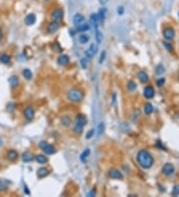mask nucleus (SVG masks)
I'll use <instances>...</instances> for the list:
<instances>
[{
    "label": "nucleus",
    "mask_w": 179,
    "mask_h": 197,
    "mask_svg": "<svg viewBox=\"0 0 179 197\" xmlns=\"http://www.w3.org/2000/svg\"><path fill=\"white\" fill-rule=\"evenodd\" d=\"M136 160L139 165L144 169L151 168L154 163V158L152 156V154L146 149H141V150L137 152Z\"/></svg>",
    "instance_id": "f257e3e1"
},
{
    "label": "nucleus",
    "mask_w": 179,
    "mask_h": 197,
    "mask_svg": "<svg viewBox=\"0 0 179 197\" xmlns=\"http://www.w3.org/2000/svg\"><path fill=\"white\" fill-rule=\"evenodd\" d=\"M88 122V119H87V116L85 115H78L76 116V119H75V124H74V127H73V130L75 133H82L83 130H84V127L85 125L87 124Z\"/></svg>",
    "instance_id": "f03ea898"
},
{
    "label": "nucleus",
    "mask_w": 179,
    "mask_h": 197,
    "mask_svg": "<svg viewBox=\"0 0 179 197\" xmlns=\"http://www.w3.org/2000/svg\"><path fill=\"white\" fill-rule=\"evenodd\" d=\"M68 98L73 103H79L84 98V93L80 89H71L68 92Z\"/></svg>",
    "instance_id": "7ed1b4c3"
},
{
    "label": "nucleus",
    "mask_w": 179,
    "mask_h": 197,
    "mask_svg": "<svg viewBox=\"0 0 179 197\" xmlns=\"http://www.w3.org/2000/svg\"><path fill=\"white\" fill-rule=\"evenodd\" d=\"M39 146H40V148L43 150L44 153H46L48 155L55 153V147H54L52 144H50V143L44 141V140L39 143Z\"/></svg>",
    "instance_id": "20e7f679"
},
{
    "label": "nucleus",
    "mask_w": 179,
    "mask_h": 197,
    "mask_svg": "<svg viewBox=\"0 0 179 197\" xmlns=\"http://www.w3.org/2000/svg\"><path fill=\"white\" fill-rule=\"evenodd\" d=\"M162 35H163V37L166 39V40L171 41L175 37V30L173 29L172 27H166V28L163 29Z\"/></svg>",
    "instance_id": "39448f33"
},
{
    "label": "nucleus",
    "mask_w": 179,
    "mask_h": 197,
    "mask_svg": "<svg viewBox=\"0 0 179 197\" xmlns=\"http://www.w3.org/2000/svg\"><path fill=\"white\" fill-rule=\"evenodd\" d=\"M175 167L172 163H165L162 166V173L166 176H171L174 174Z\"/></svg>",
    "instance_id": "423d86ee"
},
{
    "label": "nucleus",
    "mask_w": 179,
    "mask_h": 197,
    "mask_svg": "<svg viewBox=\"0 0 179 197\" xmlns=\"http://www.w3.org/2000/svg\"><path fill=\"white\" fill-rule=\"evenodd\" d=\"M98 52V45L97 44H91L90 47L86 50L85 55L88 59H92V57L95 55V53Z\"/></svg>",
    "instance_id": "0eeeda50"
},
{
    "label": "nucleus",
    "mask_w": 179,
    "mask_h": 197,
    "mask_svg": "<svg viewBox=\"0 0 179 197\" xmlns=\"http://www.w3.org/2000/svg\"><path fill=\"white\" fill-rule=\"evenodd\" d=\"M63 16H64V11L60 8H57L55 10H53L52 14H51V17H52L53 21H56V22H60L63 19Z\"/></svg>",
    "instance_id": "6e6552de"
},
{
    "label": "nucleus",
    "mask_w": 179,
    "mask_h": 197,
    "mask_svg": "<svg viewBox=\"0 0 179 197\" xmlns=\"http://www.w3.org/2000/svg\"><path fill=\"white\" fill-rule=\"evenodd\" d=\"M109 177L112 178V179H122L124 177V175H122V173L119 171L118 169L116 168H112L109 170Z\"/></svg>",
    "instance_id": "1a4fd4ad"
},
{
    "label": "nucleus",
    "mask_w": 179,
    "mask_h": 197,
    "mask_svg": "<svg viewBox=\"0 0 179 197\" xmlns=\"http://www.w3.org/2000/svg\"><path fill=\"white\" fill-rule=\"evenodd\" d=\"M23 113H24V116L26 118V119L32 121V119L34 118V116H35V110L32 107H27L24 109Z\"/></svg>",
    "instance_id": "9d476101"
},
{
    "label": "nucleus",
    "mask_w": 179,
    "mask_h": 197,
    "mask_svg": "<svg viewBox=\"0 0 179 197\" xmlns=\"http://www.w3.org/2000/svg\"><path fill=\"white\" fill-rule=\"evenodd\" d=\"M155 95V92H154V89L152 86H146L144 90H143V96L147 98V100H150L154 97Z\"/></svg>",
    "instance_id": "9b49d317"
},
{
    "label": "nucleus",
    "mask_w": 179,
    "mask_h": 197,
    "mask_svg": "<svg viewBox=\"0 0 179 197\" xmlns=\"http://www.w3.org/2000/svg\"><path fill=\"white\" fill-rule=\"evenodd\" d=\"M24 22H25L27 26H32L33 24H35V22H36V15L33 13L28 14L25 17V19H24Z\"/></svg>",
    "instance_id": "f8f14e48"
},
{
    "label": "nucleus",
    "mask_w": 179,
    "mask_h": 197,
    "mask_svg": "<svg viewBox=\"0 0 179 197\" xmlns=\"http://www.w3.org/2000/svg\"><path fill=\"white\" fill-rule=\"evenodd\" d=\"M137 79L139 80V82L141 83V84H146V83L148 82L149 77H148V75L146 74L144 71H140V72L137 73Z\"/></svg>",
    "instance_id": "ddd939ff"
},
{
    "label": "nucleus",
    "mask_w": 179,
    "mask_h": 197,
    "mask_svg": "<svg viewBox=\"0 0 179 197\" xmlns=\"http://www.w3.org/2000/svg\"><path fill=\"white\" fill-rule=\"evenodd\" d=\"M59 22H56V21H52L49 25H48V32L51 33V34H53V33H55L58 31L59 29Z\"/></svg>",
    "instance_id": "4468645a"
},
{
    "label": "nucleus",
    "mask_w": 179,
    "mask_h": 197,
    "mask_svg": "<svg viewBox=\"0 0 179 197\" xmlns=\"http://www.w3.org/2000/svg\"><path fill=\"white\" fill-rule=\"evenodd\" d=\"M90 19H91V22L94 25L95 29L98 30V24H100V20H98V13H92L91 16H90Z\"/></svg>",
    "instance_id": "2eb2a0df"
},
{
    "label": "nucleus",
    "mask_w": 179,
    "mask_h": 197,
    "mask_svg": "<svg viewBox=\"0 0 179 197\" xmlns=\"http://www.w3.org/2000/svg\"><path fill=\"white\" fill-rule=\"evenodd\" d=\"M69 62H70V59H69V57L67 55H61L58 58V64L60 66H62V67L67 66L69 64Z\"/></svg>",
    "instance_id": "dca6fc26"
},
{
    "label": "nucleus",
    "mask_w": 179,
    "mask_h": 197,
    "mask_svg": "<svg viewBox=\"0 0 179 197\" xmlns=\"http://www.w3.org/2000/svg\"><path fill=\"white\" fill-rule=\"evenodd\" d=\"M49 169L46 168V167H40L38 170H37V176L39 178H44L49 174Z\"/></svg>",
    "instance_id": "f3484780"
},
{
    "label": "nucleus",
    "mask_w": 179,
    "mask_h": 197,
    "mask_svg": "<svg viewBox=\"0 0 179 197\" xmlns=\"http://www.w3.org/2000/svg\"><path fill=\"white\" fill-rule=\"evenodd\" d=\"M34 158H35V156L30 151H25L22 154V160L24 161V162H30V161H32Z\"/></svg>",
    "instance_id": "a211bd4d"
},
{
    "label": "nucleus",
    "mask_w": 179,
    "mask_h": 197,
    "mask_svg": "<svg viewBox=\"0 0 179 197\" xmlns=\"http://www.w3.org/2000/svg\"><path fill=\"white\" fill-rule=\"evenodd\" d=\"M73 21H74V24H75V25L78 26V25H80V24H82V23L84 22V21H85V17H84L82 14L77 13V14L74 16V18H73Z\"/></svg>",
    "instance_id": "6ab92c4d"
},
{
    "label": "nucleus",
    "mask_w": 179,
    "mask_h": 197,
    "mask_svg": "<svg viewBox=\"0 0 179 197\" xmlns=\"http://www.w3.org/2000/svg\"><path fill=\"white\" fill-rule=\"evenodd\" d=\"M7 158L10 161H15L18 158V152L14 149H11L7 152Z\"/></svg>",
    "instance_id": "aec40b11"
},
{
    "label": "nucleus",
    "mask_w": 179,
    "mask_h": 197,
    "mask_svg": "<svg viewBox=\"0 0 179 197\" xmlns=\"http://www.w3.org/2000/svg\"><path fill=\"white\" fill-rule=\"evenodd\" d=\"M90 153H91V150H90L89 148L85 149V150H84L82 153H81V155H80L81 161H82V162H86L87 159H88L89 156H90Z\"/></svg>",
    "instance_id": "412c9836"
},
{
    "label": "nucleus",
    "mask_w": 179,
    "mask_h": 197,
    "mask_svg": "<svg viewBox=\"0 0 179 197\" xmlns=\"http://www.w3.org/2000/svg\"><path fill=\"white\" fill-rule=\"evenodd\" d=\"M76 30H77V32H79V33L86 32V31H88V30H90V25L87 23H82V24H80V25L77 26Z\"/></svg>",
    "instance_id": "4be33fe9"
},
{
    "label": "nucleus",
    "mask_w": 179,
    "mask_h": 197,
    "mask_svg": "<svg viewBox=\"0 0 179 197\" xmlns=\"http://www.w3.org/2000/svg\"><path fill=\"white\" fill-rule=\"evenodd\" d=\"M9 85H10L12 88H16V87L19 85V79L16 76H12L9 78Z\"/></svg>",
    "instance_id": "5701e85b"
},
{
    "label": "nucleus",
    "mask_w": 179,
    "mask_h": 197,
    "mask_svg": "<svg viewBox=\"0 0 179 197\" xmlns=\"http://www.w3.org/2000/svg\"><path fill=\"white\" fill-rule=\"evenodd\" d=\"M106 14H107V9L106 8H101L100 11L98 13V20H100V23H103L104 19H106Z\"/></svg>",
    "instance_id": "b1692460"
},
{
    "label": "nucleus",
    "mask_w": 179,
    "mask_h": 197,
    "mask_svg": "<svg viewBox=\"0 0 179 197\" xmlns=\"http://www.w3.org/2000/svg\"><path fill=\"white\" fill-rule=\"evenodd\" d=\"M78 41L81 44H86L90 41V36L86 35V34H81L79 37H78Z\"/></svg>",
    "instance_id": "393cba45"
},
{
    "label": "nucleus",
    "mask_w": 179,
    "mask_h": 197,
    "mask_svg": "<svg viewBox=\"0 0 179 197\" xmlns=\"http://www.w3.org/2000/svg\"><path fill=\"white\" fill-rule=\"evenodd\" d=\"M35 159H36V161H37L38 163H40V164H44V163H46L47 161H48V158L45 156V155H43V154L36 155Z\"/></svg>",
    "instance_id": "a878e982"
},
{
    "label": "nucleus",
    "mask_w": 179,
    "mask_h": 197,
    "mask_svg": "<svg viewBox=\"0 0 179 197\" xmlns=\"http://www.w3.org/2000/svg\"><path fill=\"white\" fill-rule=\"evenodd\" d=\"M143 110H144L145 115L149 116V115H151V113H153V106H152L150 103H146L145 106H144V109Z\"/></svg>",
    "instance_id": "bb28decb"
},
{
    "label": "nucleus",
    "mask_w": 179,
    "mask_h": 197,
    "mask_svg": "<svg viewBox=\"0 0 179 197\" xmlns=\"http://www.w3.org/2000/svg\"><path fill=\"white\" fill-rule=\"evenodd\" d=\"M10 56L7 55V54H2L1 56H0V62L2 63V64H8L9 62H10Z\"/></svg>",
    "instance_id": "cd10ccee"
},
{
    "label": "nucleus",
    "mask_w": 179,
    "mask_h": 197,
    "mask_svg": "<svg viewBox=\"0 0 179 197\" xmlns=\"http://www.w3.org/2000/svg\"><path fill=\"white\" fill-rule=\"evenodd\" d=\"M10 182L8 180H0V191H5L8 188Z\"/></svg>",
    "instance_id": "c85d7f7f"
},
{
    "label": "nucleus",
    "mask_w": 179,
    "mask_h": 197,
    "mask_svg": "<svg viewBox=\"0 0 179 197\" xmlns=\"http://www.w3.org/2000/svg\"><path fill=\"white\" fill-rule=\"evenodd\" d=\"M136 88H137V86H136V84L133 82V81H128V83H127V90L129 92H134L136 90Z\"/></svg>",
    "instance_id": "c756f323"
},
{
    "label": "nucleus",
    "mask_w": 179,
    "mask_h": 197,
    "mask_svg": "<svg viewBox=\"0 0 179 197\" xmlns=\"http://www.w3.org/2000/svg\"><path fill=\"white\" fill-rule=\"evenodd\" d=\"M22 74H23V77L25 78L26 80L32 79V72L30 71L29 69H24L23 72H22Z\"/></svg>",
    "instance_id": "7c9ffc66"
},
{
    "label": "nucleus",
    "mask_w": 179,
    "mask_h": 197,
    "mask_svg": "<svg viewBox=\"0 0 179 197\" xmlns=\"http://www.w3.org/2000/svg\"><path fill=\"white\" fill-rule=\"evenodd\" d=\"M95 40H97V43L100 44L103 41V33H101L100 30H95Z\"/></svg>",
    "instance_id": "2f4dec72"
},
{
    "label": "nucleus",
    "mask_w": 179,
    "mask_h": 197,
    "mask_svg": "<svg viewBox=\"0 0 179 197\" xmlns=\"http://www.w3.org/2000/svg\"><path fill=\"white\" fill-rule=\"evenodd\" d=\"M164 71H165V69H164L163 65H161V64L157 65V66H156V68H155V73H156V74L158 75V76L162 75V74L164 73Z\"/></svg>",
    "instance_id": "473e14b6"
},
{
    "label": "nucleus",
    "mask_w": 179,
    "mask_h": 197,
    "mask_svg": "<svg viewBox=\"0 0 179 197\" xmlns=\"http://www.w3.org/2000/svg\"><path fill=\"white\" fill-rule=\"evenodd\" d=\"M61 122H62V124L65 125V127H68V125L71 124V118H69L68 116H62Z\"/></svg>",
    "instance_id": "72a5a7b5"
},
{
    "label": "nucleus",
    "mask_w": 179,
    "mask_h": 197,
    "mask_svg": "<svg viewBox=\"0 0 179 197\" xmlns=\"http://www.w3.org/2000/svg\"><path fill=\"white\" fill-rule=\"evenodd\" d=\"M89 60H90V59H88V58H87V57H85V58H82V59H81V66H82V68H83V69H87V68H88L89 63H90Z\"/></svg>",
    "instance_id": "f704fd0d"
},
{
    "label": "nucleus",
    "mask_w": 179,
    "mask_h": 197,
    "mask_svg": "<svg viewBox=\"0 0 179 197\" xmlns=\"http://www.w3.org/2000/svg\"><path fill=\"white\" fill-rule=\"evenodd\" d=\"M97 131H98V136H100L101 134H103V133L104 131V122H100V124H98Z\"/></svg>",
    "instance_id": "c9c22d12"
},
{
    "label": "nucleus",
    "mask_w": 179,
    "mask_h": 197,
    "mask_svg": "<svg viewBox=\"0 0 179 197\" xmlns=\"http://www.w3.org/2000/svg\"><path fill=\"white\" fill-rule=\"evenodd\" d=\"M163 45H164V48L168 51V52H172L173 51V47H172V45L170 44V43H167V42H163Z\"/></svg>",
    "instance_id": "e433bc0d"
},
{
    "label": "nucleus",
    "mask_w": 179,
    "mask_h": 197,
    "mask_svg": "<svg viewBox=\"0 0 179 197\" xmlns=\"http://www.w3.org/2000/svg\"><path fill=\"white\" fill-rule=\"evenodd\" d=\"M106 56H107V52H106V51H103L101 54L100 55V59H98V63H100V64L104 63V59H106Z\"/></svg>",
    "instance_id": "4c0bfd02"
},
{
    "label": "nucleus",
    "mask_w": 179,
    "mask_h": 197,
    "mask_svg": "<svg viewBox=\"0 0 179 197\" xmlns=\"http://www.w3.org/2000/svg\"><path fill=\"white\" fill-rule=\"evenodd\" d=\"M164 83H165V80H164L163 78H160V79L156 80V85L158 87H162L164 85Z\"/></svg>",
    "instance_id": "58836bf2"
},
{
    "label": "nucleus",
    "mask_w": 179,
    "mask_h": 197,
    "mask_svg": "<svg viewBox=\"0 0 179 197\" xmlns=\"http://www.w3.org/2000/svg\"><path fill=\"white\" fill-rule=\"evenodd\" d=\"M94 134H95V130H91L88 131V133H87L86 137H87V138H91V137L94 136Z\"/></svg>",
    "instance_id": "ea45409f"
},
{
    "label": "nucleus",
    "mask_w": 179,
    "mask_h": 197,
    "mask_svg": "<svg viewBox=\"0 0 179 197\" xmlns=\"http://www.w3.org/2000/svg\"><path fill=\"white\" fill-rule=\"evenodd\" d=\"M172 194H173V195H178V194H179V187L178 186L174 187V189L172 190Z\"/></svg>",
    "instance_id": "a19ab883"
},
{
    "label": "nucleus",
    "mask_w": 179,
    "mask_h": 197,
    "mask_svg": "<svg viewBox=\"0 0 179 197\" xmlns=\"http://www.w3.org/2000/svg\"><path fill=\"white\" fill-rule=\"evenodd\" d=\"M118 12L121 15L122 13H124V8H122V7H119V8L118 9Z\"/></svg>",
    "instance_id": "79ce46f5"
},
{
    "label": "nucleus",
    "mask_w": 179,
    "mask_h": 197,
    "mask_svg": "<svg viewBox=\"0 0 179 197\" xmlns=\"http://www.w3.org/2000/svg\"><path fill=\"white\" fill-rule=\"evenodd\" d=\"M95 191L94 189H92V190L91 191V192L89 193V196H92V195H95Z\"/></svg>",
    "instance_id": "37998d69"
},
{
    "label": "nucleus",
    "mask_w": 179,
    "mask_h": 197,
    "mask_svg": "<svg viewBox=\"0 0 179 197\" xmlns=\"http://www.w3.org/2000/svg\"><path fill=\"white\" fill-rule=\"evenodd\" d=\"M109 1V0H100V2H101V4H106V3Z\"/></svg>",
    "instance_id": "c03bdc74"
},
{
    "label": "nucleus",
    "mask_w": 179,
    "mask_h": 197,
    "mask_svg": "<svg viewBox=\"0 0 179 197\" xmlns=\"http://www.w3.org/2000/svg\"><path fill=\"white\" fill-rule=\"evenodd\" d=\"M2 145H3V139L1 138V137H0V147H1Z\"/></svg>",
    "instance_id": "a18cd8bd"
},
{
    "label": "nucleus",
    "mask_w": 179,
    "mask_h": 197,
    "mask_svg": "<svg viewBox=\"0 0 179 197\" xmlns=\"http://www.w3.org/2000/svg\"><path fill=\"white\" fill-rule=\"evenodd\" d=\"M2 36H3V34H2V30H1V28H0V40L2 39Z\"/></svg>",
    "instance_id": "49530a36"
},
{
    "label": "nucleus",
    "mask_w": 179,
    "mask_h": 197,
    "mask_svg": "<svg viewBox=\"0 0 179 197\" xmlns=\"http://www.w3.org/2000/svg\"><path fill=\"white\" fill-rule=\"evenodd\" d=\"M178 16H179V13H178Z\"/></svg>",
    "instance_id": "de8ad7c7"
}]
</instances>
